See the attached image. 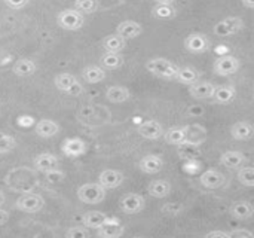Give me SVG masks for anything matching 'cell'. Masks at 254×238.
Segmentation results:
<instances>
[{"instance_id":"cell-14","label":"cell","mask_w":254,"mask_h":238,"mask_svg":"<svg viewBox=\"0 0 254 238\" xmlns=\"http://www.w3.org/2000/svg\"><path fill=\"white\" fill-rule=\"evenodd\" d=\"M216 85L210 80H196L195 83L189 85V94L192 98L196 100H207V98H213Z\"/></svg>"},{"instance_id":"cell-6","label":"cell","mask_w":254,"mask_h":238,"mask_svg":"<svg viewBox=\"0 0 254 238\" xmlns=\"http://www.w3.org/2000/svg\"><path fill=\"white\" fill-rule=\"evenodd\" d=\"M144 207H146L144 197L140 195V194H135V192L125 194L119 200V209H121V212L124 215H128V216H132V215H137V213L143 212Z\"/></svg>"},{"instance_id":"cell-20","label":"cell","mask_w":254,"mask_h":238,"mask_svg":"<svg viewBox=\"0 0 254 238\" xmlns=\"http://www.w3.org/2000/svg\"><path fill=\"white\" fill-rule=\"evenodd\" d=\"M246 162H247V157L241 151H228V152L222 154V157H220V164L231 170H237V168L246 165Z\"/></svg>"},{"instance_id":"cell-24","label":"cell","mask_w":254,"mask_h":238,"mask_svg":"<svg viewBox=\"0 0 254 238\" xmlns=\"http://www.w3.org/2000/svg\"><path fill=\"white\" fill-rule=\"evenodd\" d=\"M231 136H232L235 140L247 142V140L253 139L254 127L250 124V122H247V121L235 122V124L231 127Z\"/></svg>"},{"instance_id":"cell-25","label":"cell","mask_w":254,"mask_h":238,"mask_svg":"<svg viewBox=\"0 0 254 238\" xmlns=\"http://www.w3.org/2000/svg\"><path fill=\"white\" fill-rule=\"evenodd\" d=\"M82 79L86 82V83H100L106 79V70L101 67V66H95V64H91V66H86L82 69Z\"/></svg>"},{"instance_id":"cell-8","label":"cell","mask_w":254,"mask_h":238,"mask_svg":"<svg viewBox=\"0 0 254 238\" xmlns=\"http://www.w3.org/2000/svg\"><path fill=\"white\" fill-rule=\"evenodd\" d=\"M43 206L45 200L37 194H24L15 203V207L24 213H37L43 209Z\"/></svg>"},{"instance_id":"cell-46","label":"cell","mask_w":254,"mask_h":238,"mask_svg":"<svg viewBox=\"0 0 254 238\" xmlns=\"http://www.w3.org/2000/svg\"><path fill=\"white\" fill-rule=\"evenodd\" d=\"M241 1L247 9H253L254 7V0H241Z\"/></svg>"},{"instance_id":"cell-45","label":"cell","mask_w":254,"mask_h":238,"mask_svg":"<svg viewBox=\"0 0 254 238\" xmlns=\"http://www.w3.org/2000/svg\"><path fill=\"white\" fill-rule=\"evenodd\" d=\"M9 218H10L9 212H6L4 209H1V207H0V227L6 225V224L9 222Z\"/></svg>"},{"instance_id":"cell-28","label":"cell","mask_w":254,"mask_h":238,"mask_svg":"<svg viewBox=\"0 0 254 238\" xmlns=\"http://www.w3.org/2000/svg\"><path fill=\"white\" fill-rule=\"evenodd\" d=\"M201 79V73L192 67V66H185V67H179V72L174 78V80H177L179 83H183V85H192L195 83L196 80Z\"/></svg>"},{"instance_id":"cell-16","label":"cell","mask_w":254,"mask_h":238,"mask_svg":"<svg viewBox=\"0 0 254 238\" xmlns=\"http://www.w3.org/2000/svg\"><path fill=\"white\" fill-rule=\"evenodd\" d=\"M138 168L144 174H158L164 168V159L159 155L149 154L138 161Z\"/></svg>"},{"instance_id":"cell-9","label":"cell","mask_w":254,"mask_h":238,"mask_svg":"<svg viewBox=\"0 0 254 238\" xmlns=\"http://www.w3.org/2000/svg\"><path fill=\"white\" fill-rule=\"evenodd\" d=\"M61 152L67 158H79L88 152V143L79 137H68L63 142Z\"/></svg>"},{"instance_id":"cell-43","label":"cell","mask_w":254,"mask_h":238,"mask_svg":"<svg viewBox=\"0 0 254 238\" xmlns=\"http://www.w3.org/2000/svg\"><path fill=\"white\" fill-rule=\"evenodd\" d=\"M16 122L21 127H28V125H33L34 124V118H31V116H19L16 119Z\"/></svg>"},{"instance_id":"cell-44","label":"cell","mask_w":254,"mask_h":238,"mask_svg":"<svg viewBox=\"0 0 254 238\" xmlns=\"http://www.w3.org/2000/svg\"><path fill=\"white\" fill-rule=\"evenodd\" d=\"M207 238H231L229 233H223V231H211L208 234H205Z\"/></svg>"},{"instance_id":"cell-32","label":"cell","mask_w":254,"mask_h":238,"mask_svg":"<svg viewBox=\"0 0 254 238\" xmlns=\"http://www.w3.org/2000/svg\"><path fill=\"white\" fill-rule=\"evenodd\" d=\"M77 82V79H76V76H73L71 73H60V75H57L55 78H54V83H55V86H57V89L58 91H61V92H68V89L74 85Z\"/></svg>"},{"instance_id":"cell-36","label":"cell","mask_w":254,"mask_h":238,"mask_svg":"<svg viewBox=\"0 0 254 238\" xmlns=\"http://www.w3.org/2000/svg\"><path fill=\"white\" fill-rule=\"evenodd\" d=\"M16 148V140L10 134H0V155L9 154Z\"/></svg>"},{"instance_id":"cell-48","label":"cell","mask_w":254,"mask_h":238,"mask_svg":"<svg viewBox=\"0 0 254 238\" xmlns=\"http://www.w3.org/2000/svg\"><path fill=\"white\" fill-rule=\"evenodd\" d=\"M4 200H6V197H4V194H3V191H0V207L4 204Z\"/></svg>"},{"instance_id":"cell-26","label":"cell","mask_w":254,"mask_h":238,"mask_svg":"<svg viewBox=\"0 0 254 238\" xmlns=\"http://www.w3.org/2000/svg\"><path fill=\"white\" fill-rule=\"evenodd\" d=\"M171 191H173V186H171V183L167 182V180H152V182L147 185V192H149V195L153 197V198H158V200L167 198V197L171 194Z\"/></svg>"},{"instance_id":"cell-2","label":"cell","mask_w":254,"mask_h":238,"mask_svg":"<svg viewBox=\"0 0 254 238\" xmlns=\"http://www.w3.org/2000/svg\"><path fill=\"white\" fill-rule=\"evenodd\" d=\"M76 194L80 203L95 206V204H101L106 200L107 189L103 188L98 182H92V183H85L79 186Z\"/></svg>"},{"instance_id":"cell-40","label":"cell","mask_w":254,"mask_h":238,"mask_svg":"<svg viewBox=\"0 0 254 238\" xmlns=\"http://www.w3.org/2000/svg\"><path fill=\"white\" fill-rule=\"evenodd\" d=\"M183 206L180 203H170V204H165L162 207V212L168 216H179L182 212H183Z\"/></svg>"},{"instance_id":"cell-37","label":"cell","mask_w":254,"mask_h":238,"mask_svg":"<svg viewBox=\"0 0 254 238\" xmlns=\"http://www.w3.org/2000/svg\"><path fill=\"white\" fill-rule=\"evenodd\" d=\"M179 154L182 158H189V159H195L199 152L195 149V145H190V143H183L179 146Z\"/></svg>"},{"instance_id":"cell-10","label":"cell","mask_w":254,"mask_h":238,"mask_svg":"<svg viewBox=\"0 0 254 238\" xmlns=\"http://www.w3.org/2000/svg\"><path fill=\"white\" fill-rule=\"evenodd\" d=\"M125 227L121 224L119 219L116 218H109L104 221V224L97 228V237L100 238H119L124 236Z\"/></svg>"},{"instance_id":"cell-23","label":"cell","mask_w":254,"mask_h":238,"mask_svg":"<svg viewBox=\"0 0 254 238\" xmlns=\"http://www.w3.org/2000/svg\"><path fill=\"white\" fill-rule=\"evenodd\" d=\"M12 72L19 78H28L37 72V64L31 58H19L13 63Z\"/></svg>"},{"instance_id":"cell-18","label":"cell","mask_w":254,"mask_h":238,"mask_svg":"<svg viewBox=\"0 0 254 238\" xmlns=\"http://www.w3.org/2000/svg\"><path fill=\"white\" fill-rule=\"evenodd\" d=\"M33 165L37 171H42V173H46L49 170H54V168H58L60 165V159L57 155L51 154V152H43V154H39L34 159H33Z\"/></svg>"},{"instance_id":"cell-38","label":"cell","mask_w":254,"mask_h":238,"mask_svg":"<svg viewBox=\"0 0 254 238\" xmlns=\"http://www.w3.org/2000/svg\"><path fill=\"white\" fill-rule=\"evenodd\" d=\"M65 237L67 238H89V230L85 228L83 225L82 227H71L65 231Z\"/></svg>"},{"instance_id":"cell-12","label":"cell","mask_w":254,"mask_h":238,"mask_svg":"<svg viewBox=\"0 0 254 238\" xmlns=\"http://www.w3.org/2000/svg\"><path fill=\"white\" fill-rule=\"evenodd\" d=\"M199 183L205 189H220L226 183V176L219 170L210 168L199 176Z\"/></svg>"},{"instance_id":"cell-17","label":"cell","mask_w":254,"mask_h":238,"mask_svg":"<svg viewBox=\"0 0 254 238\" xmlns=\"http://www.w3.org/2000/svg\"><path fill=\"white\" fill-rule=\"evenodd\" d=\"M162 139L167 145L180 146L188 142V127H171L168 130H164Z\"/></svg>"},{"instance_id":"cell-11","label":"cell","mask_w":254,"mask_h":238,"mask_svg":"<svg viewBox=\"0 0 254 238\" xmlns=\"http://www.w3.org/2000/svg\"><path fill=\"white\" fill-rule=\"evenodd\" d=\"M137 133L146 140H158L164 134V127L155 119H147L137 125Z\"/></svg>"},{"instance_id":"cell-13","label":"cell","mask_w":254,"mask_h":238,"mask_svg":"<svg viewBox=\"0 0 254 238\" xmlns=\"http://www.w3.org/2000/svg\"><path fill=\"white\" fill-rule=\"evenodd\" d=\"M141 33H143V25L134 19H125V21L119 22L116 27V34L125 40L135 39V37L141 36Z\"/></svg>"},{"instance_id":"cell-34","label":"cell","mask_w":254,"mask_h":238,"mask_svg":"<svg viewBox=\"0 0 254 238\" xmlns=\"http://www.w3.org/2000/svg\"><path fill=\"white\" fill-rule=\"evenodd\" d=\"M237 179L238 182L246 186V188H253L254 186V168L253 167H240L238 173H237Z\"/></svg>"},{"instance_id":"cell-30","label":"cell","mask_w":254,"mask_h":238,"mask_svg":"<svg viewBox=\"0 0 254 238\" xmlns=\"http://www.w3.org/2000/svg\"><path fill=\"white\" fill-rule=\"evenodd\" d=\"M125 60L122 57V54L118 52H106L101 58H100V66L104 70H116L121 69L124 66Z\"/></svg>"},{"instance_id":"cell-5","label":"cell","mask_w":254,"mask_h":238,"mask_svg":"<svg viewBox=\"0 0 254 238\" xmlns=\"http://www.w3.org/2000/svg\"><path fill=\"white\" fill-rule=\"evenodd\" d=\"M241 67V61L238 57L231 55V54H225V55H219L217 60L213 63V72L217 76H231L235 75Z\"/></svg>"},{"instance_id":"cell-35","label":"cell","mask_w":254,"mask_h":238,"mask_svg":"<svg viewBox=\"0 0 254 238\" xmlns=\"http://www.w3.org/2000/svg\"><path fill=\"white\" fill-rule=\"evenodd\" d=\"M74 9H77L83 15L94 13L100 9V0H74Z\"/></svg>"},{"instance_id":"cell-22","label":"cell","mask_w":254,"mask_h":238,"mask_svg":"<svg viewBox=\"0 0 254 238\" xmlns=\"http://www.w3.org/2000/svg\"><path fill=\"white\" fill-rule=\"evenodd\" d=\"M106 98L113 104H121L131 98V91L124 85H112L106 89Z\"/></svg>"},{"instance_id":"cell-42","label":"cell","mask_w":254,"mask_h":238,"mask_svg":"<svg viewBox=\"0 0 254 238\" xmlns=\"http://www.w3.org/2000/svg\"><path fill=\"white\" fill-rule=\"evenodd\" d=\"M231 238H253V233L247 231V230H235L232 233H229Z\"/></svg>"},{"instance_id":"cell-3","label":"cell","mask_w":254,"mask_h":238,"mask_svg":"<svg viewBox=\"0 0 254 238\" xmlns=\"http://www.w3.org/2000/svg\"><path fill=\"white\" fill-rule=\"evenodd\" d=\"M57 24L60 28L67 31H76L80 30L85 24V15L79 12L74 7H67L58 12L57 15Z\"/></svg>"},{"instance_id":"cell-39","label":"cell","mask_w":254,"mask_h":238,"mask_svg":"<svg viewBox=\"0 0 254 238\" xmlns=\"http://www.w3.org/2000/svg\"><path fill=\"white\" fill-rule=\"evenodd\" d=\"M45 177L49 183L52 185H57V183H61L64 179H65V173L61 171L60 168H54V170H49L45 173Z\"/></svg>"},{"instance_id":"cell-47","label":"cell","mask_w":254,"mask_h":238,"mask_svg":"<svg viewBox=\"0 0 254 238\" xmlns=\"http://www.w3.org/2000/svg\"><path fill=\"white\" fill-rule=\"evenodd\" d=\"M156 4H173L176 0H153Z\"/></svg>"},{"instance_id":"cell-31","label":"cell","mask_w":254,"mask_h":238,"mask_svg":"<svg viewBox=\"0 0 254 238\" xmlns=\"http://www.w3.org/2000/svg\"><path fill=\"white\" fill-rule=\"evenodd\" d=\"M237 97V89L232 85H223V86H216L213 98L220 103V104H228L231 101H234Z\"/></svg>"},{"instance_id":"cell-29","label":"cell","mask_w":254,"mask_h":238,"mask_svg":"<svg viewBox=\"0 0 254 238\" xmlns=\"http://www.w3.org/2000/svg\"><path fill=\"white\" fill-rule=\"evenodd\" d=\"M101 46L106 49V52H118L121 54L125 48H127V40L122 39L121 36L115 34H107L103 40H101Z\"/></svg>"},{"instance_id":"cell-1","label":"cell","mask_w":254,"mask_h":238,"mask_svg":"<svg viewBox=\"0 0 254 238\" xmlns=\"http://www.w3.org/2000/svg\"><path fill=\"white\" fill-rule=\"evenodd\" d=\"M146 69H147V72L152 73L153 76L161 78V79H167V80L174 79L176 75H177V72H179V66H177L176 63H173L171 60L164 58V57L150 58V60L146 63Z\"/></svg>"},{"instance_id":"cell-4","label":"cell","mask_w":254,"mask_h":238,"mask_svg":"<svg viewBox=\"0 0 254 238\" xmlns=\"http://www.w3.org/2000/svg\"><path fill=\"white\" fill-rule=\"evenodd\" d=\"M244 30V21L240 16H226L213 27V33L219 37H231Z\"/></svg>"},{"instance_id":"cell-15","label":"cell","mask_w":254,"mask_h":238,"mask_svg":"<svg viewBox=\"0 0 254 238\" xmlns=\"http://www.w3.org/2000/svg\"><path fill=\"white\" fill-rule=\"evenodd\" d=\"M125 182V176L119 170H104L98 176V183L106 189H116Z\"/></svg>"},{"instance_id":"cell-33","label":"cell","mask_w":254,"mask_h":238,"mask_svg":"<svg viewBox=\"0 0 254 238\" xmlns=\"http://www.w3.org/2000/svg\"><path fill=\"white\" fill-rule=\"evenodd\" d=\"M152 15L156 19H171L177 15V9L173 4H156L152 9Z\"/></svg>"},{"instance_id":"cell-41","label":"cell","mask_w":254,"mask_h":238,"mask_svg":"<svg viewBox=\"0 0 254 238\" xmlns=\"http://www.w3.org/2000/svg\"><path fill=\"white\" fill-rule=\"evenodd\" d=\"M3 1H4V4H6L7 7L18 10V9H24V7L28 4L30 0H3Z\"/></svg>"},{"instance_id":"cell-27","label":"cell","mask_w":254,"mask_h":238,"mask_svg":"<svg viewBox=\"0 0 254 238\" xmlns=\"http://www.w3.org/2000/svg\"><path fill=\"white\" fill-rule=\"evenodd\" d=\"M107 219V215L103 213V212H98V210H89V212H85L82 215V225L88 230H97L100 228L104 221Z\"/></svg>"},{"instance_id":"cell-7","label":"cell","mask_w":254,"mask_h":238,"mask_svg":"<svg viewBox=\"0 0 254 238\" xmlns=\"http://www.w3.org/2000/svg\"><path fill=\"white\" fill-rule=\"evenodd\" d=\"M183 46L188 52L193 55H201L210 49L211 43H210V39L204 33H190L185 37Z\"/></svg>"},{"instance_id":"cell-19","label":"cell","mask_w":254,"mask_h":238,"mask_svg":"<svg viewBox=\"0 0 254 238\" xmlns=\"http://www.w3.org/2000/svg\"><path fill=\"white\" fill-rule=\"evenodd\" d=\"M34 133L42 139H51L60 133V124L52 119H40L34 122Z\"/></svg>"},{"instance_id":"cell-21","label":"cell","mask_w":254,"mask_h":238,"mask_svg":"<svg viewBox=\"0 0 254 238\" xmlns=\"http://www.w3.org/2000/svg\"><path fill=\"white\" fill-rule=\"evenodd\" d=\"M229 215L238 221H249L254 215V207L249 201H235L229 207Z\"/></svg>"}]
</instances>
